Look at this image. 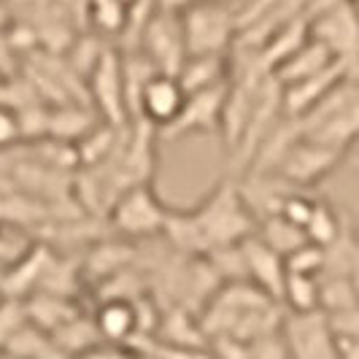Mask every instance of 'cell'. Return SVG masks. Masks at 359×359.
Masks as SVG:
<instances>
[{
  "instance_id": "cell-20",
  "label": "cell",
  "mask_w": 359,
  "mask_h": 359,
  "mask_svg": "<svg viewBox=\"0 0 359 359\" xmlns=\"http://www.w3.org/2000/svg\"><path fill=\"white\" fill-rule=\"evenodd\" d=\"M52 338L71 359H79L81 354H87V351L97 348L103 343L92 313H84V311L79 316H73L68 324H62L57 332H52Z\"/></svg>"
},
{
  "instance_id": "cell-5",
  "label": "cell",
  "mask_w": 359,
  "mask_h": 359,
  "mask_svg": "<svg viewBox=\"0 0 359 359\" xmlns=\"http://www.w3.org/2000/svg\"><path fill=\"white\" fill-rule=\"evenodd\" d=\"M311 36L319 38L335 60L359 79V11L351 0H335L322 11L311 14Z\"/></svg>"
},
{
  "instance_id": "cell-26",
  "label": "cell",
  "mask_w": 359,
  "mask_h": 359,
  "mask_svg": "<svg viewBox=\"0 0 359 359\" xmlns=\"http://www.w3.org/2000/svg\"><path fill=\"white\" fill-rule=\"evenodd\" d=\"M25 322H27L25 303H19V300H3L0 297V354L6 351L8 341L17 335V330Z\"/></svg>"
},
{
  "instance_id": "cell-34",
  "label": "cell",
  "mask_w": 359,
  "mask_h": 359,
  "mask_svg": "<svg viewBox=\"0 0 359 359\" xmlns=\"http://www.w3.org/2000/svg\"><path fill=\"white\" fill-rule=\"evenodd\" d=\"M11 19H14V11L8 8L6 0H0V33H6L11 27Z\"/></svg>"
},
{
  "instance_id": "cell-18",
  "label": "cell",
  "mask_w": 359,
  "mask_h": 359,
  "mask_svg": "<svg viewBox=\"0 0 359 359\" xmlns=\"http://www.w3.org/2000/svg\"><path fill=\"white\" fill-rule=\"evenodd\" d=\"M230 76V65L224 54H198V57H187L184 68L179 71V79L184 84V90L200 92L211 90L216 84H224Z\"/></svg>"
},
{
  "instance_id": "cell-6",
  "label": "cell",
  "mask_w": 359,
  "mask_h": 359,
  "mask_svg": "<svg viewBox=\"0 0 359 359\" xmlns=\"http://www.w3.org/2000/svg\"><path fill=\"white\" fill-rule=\"evenodd\" d=\"M343 160H346V151L341 149L316 144L311 138H297L284 151V157L273 168V173L297 189H311L327 179Z\"/></svg>"
},
{
  "instance_id": "cell-15",
  "label": "cell",
  "mask_w": 359,
  "mask_h": 359,
  "mask_svg": "<svg viewBox=\"0 0 359 359\" xmlns=\"http://www.w3.org/2000/svg\"><path fill=\"white\" fill-rule=\"evenodd\" d=\"M92 319L100 330L103 343H116V346H130L138 338V311L135 300L125 297H108L100 300V306L95 308Z\"/></svg>"
},
{
  "instance_id": "cell-13",
  "label": "cell",
  "mask_w": 359,
  "mask_h": 359,
  "mask_svg": "<svg viewBox=\"0 0 359 359\" xmlns=\"http://www.w3.org/2000/svg\"><path fill=\"white\" fill-rule=\"evenodd\" d=\"M351 73L343 62H335L330 65L327 71L316 73L311 79H303L297 84H289V87H281V106H284V116L287 119H300L306 116L308 111L322 103L330 92L341 84L343 79H348Z\"/></svg>"
},
{
  "instance_id": "cell-19",
  "label": "cell",
  "mask_w": 359,
  "mask_h": 359,
  "mask_svg": "<svg viewBox=\"0 0 359 359\" xmlns=\"http://www.w3.org/2000/svg\"><path fill=\"white\" fill-rule=\"evenodd\" d=\"M3 354H11L17 359H71L54 341L49 332L38 330L36 324L25 322L17 330V335L8 341Z\"/></svg>"
},
{
  "instance_id": "cell-9",
  "label": "cell",
  "mask_w": 359,
  "mask_h": 359,
  "mask_svg": "<svg viewBox=\"0 0 359 359\" xmlns=\"http://www.w3.org/2000/svg\"><path fill=\"white\" fill-rule=\"evenodd\" d=\"M187 97H189V92L184 90L179 76L160 71L151 73L135 100L138 119L149 127H157L162 133L179 119V114L187 106Z\"/></svg>"
},
{
  "instance_id": "cell-22",
  "label": "cell",
  "mask_w": 359,
  "mask_h": 359,
  "mask_svg": "<svg viewBox=\"0 0 359 359\" xmlns=\"http://www.w3.org/2000/svg\"><path fill=\"white\" fill-rule=\"evenodd\" d=\"M359 306V292L354 281L343 273H322L319 276V308L324 313H341Z\"/></svg>"
},
{
  "instance_id": "cell-11",
  "label": "cell",
  "mask_w": 359,
  "mask_h": 359,
  "mask_svg": "<svg viewBox=\"0 0 359 359\" xmlns=\"http://www.w3.org/2000/svg\"><path fill=\"white\" fill-rule=\"evenodd\" d=\"M227 92L230 81L216 84L211 90L192 92L187 97V106L179 114V119L168 130H162L165 138L176 141L184 135H198V133H219L224 122V106H227Z\"/></svg>"
},
{
  "instance_id": "cell-1",
  "label": "cell",
  "mask_w": 359,
  "mask_h": 359,
  "mask_svg": "<svg viewBox=\"0 0 359 359\" xmlns=\"http://www.w3.org/2000/svg\"><path fill=\"white\" fill-rule=\"evenodd\" d=\"M198 319L208 341L230 335L238 341L254 343L265 335L281 332L287 308L259 287H254L252 281H235L216 289V294L205 303Z\"/></svg>"
},
{
  "instance_id": "cell-10",
  "label": "cell",
  "mask_w": 359,
  "mask_h": 359,
  "mask_svg": "<svg viewBox=\"0 0 359 359\" xmlns=\"http://www.w3.org/2000/svg\"><path fill=\"white\" fill-rule=\"evenodd\" d=\"M144 41L146 60L160 73L179 76L187 57H189L187 41H184V27H181V14L176 17V11H162L154 19H149Z\"/></svg>"
},
{
  "instance_id": "cell-14",
  "label": "cell",
  "mask_w": 359,
  "mask_h": 359,
  "mask_svg": "<svg viewBox=\"0 0 359 359\" xmlns=\"http://www.w3.org/2000/svg\"><path fill=\"white\" fill-rule=\"evenodd\" d=\"M243 257H246V270H249V281L254 287H259L265 294L281 303L284 297V284H287V259L278 252H273L268 243H262L257 233L246 238L243 243Z\"/></svg>"
},
{
  "instance_id": "cell-12",
  "label": "cell",
  "mask_w": 359,
  "mask_h": 359,
  "mask_svg": "<svg viewBox=\"0 0 359 359\" xmlns=\"http://www.w3.org/2000/svg\"><path fill=\"white\" fill-rule=\"evenodd\" d=\"M54 254L57 252L49 243H30L11 265L3 268L0 297L3 300H19V303L33 297L41 289V284H43V276H46V270L52 265Z\"/></svg>"
},
{
  "instance_id": "cell-23",
  "label": "cell",
  "mask_w": 359,
  "mask_h": 359,
  "mask_svg": "<svg viewBox=\"0 0 359 359\" xmlns=\"http://www.w3.org/2000/svg\"><path fill=\"white\" fill-rule=\"evenodd\" d=\"M343 227H346V219H343L332 203H327L324 198H316V205H313V214L306 224V238L311 243L322 246V249H330L338 238L343 235Z\"/></svg>"
},
{
  "instance_id": "cell-37",
  "label": "cell",
  "mask_w": 359,
  "mask_h": 359,
  "mask_svg": "<svg viewBox=\"0 0 359 359\" xmlns=\"http://www.w3.org/2000/svg\"><path fill=\"white\" fill-rule=\"evenodd\" d=\"M357 165H359V160H357Z\"/></svg>"
},
{
  "instance_id": "cell-16",
  "label": "cell",
  "mask_w": 359,
  "mask_h": 359,
  "mask_svg": "<svg viewBox=\"0 0 359 359\" xmlns=\"http://www.w3.org/2000/svg\"><path fill=\"white\" fill-rule=\"evenodd\" d=\"M335 62H338L335 54L330 52L319 38L311 36L297 52L289 54L287 60L273 71V76H276V81H278L281 87H289V84H297V81H303V79H311V76H316V73L327 71V68L335 65Z\"/></svg>"
},
{
  "instance_id": "cell-8",
  "label": "cell",
  "mask_w": 359,
  "mask_h": 359,
  "mask_svg": "<svg viewBox=\"0 0 359 359\" xmlns=\"http://www.w3.org/2000/svg\"><path fill=\"white\" fill-rule=\"evenodd\" d=\"M281 332H284L292 359H341L338 338L324 311H311V313L287 311Z\"/></svg>"
},
{
  "instance_id": "cell-7",
  "label": "cell",
  "mask_w": 359,
  "mask_h": 359,
  "mask_svg": "<svg viewBox=\"0 0 359 359\" xmlns=\"http://www.w3.org/2000/svg\"><path fill=\"white\" fill-rule=\"evenodd\" d=\"M90 97L103 125L122 127L127 119V79L125 60L114 49H106L90 71Z\"/></svg>"
},
{
  "instance_id": "cell-17",
  "label": "cell",
  "mask_w": 359,
  "mask_h": 359,
  "mask_svg": "<svg viewBox=\"0 0 359 359\" xmlns=\"http://www.w3.org/2000/svg\"><path fill=\"white\" fill-rule=\"evenodd\" d=\"M84 308L76 300L60 297V294H49V292H36L33 297L25 300V316L27 322L36 324L43 332H57L62 324H68L73 316H79Z\"/></svg>"
},
{
  "instance_id": "cell-24",
  "label": "cell",
  "mask_w": 359,
  "mask_h": 359,
  "mask_svg": "<svg viewBox=\"0 0 359 359\" xmlns=\"http://www.w3.org/2000/svg\"><path fill=\"white\" fill-rule=\"evenodd\" d=\"M281 306L287 308L289 313H311V311H322V308H319V276L287 273V284H284Z\"/></svg>"
},
{
  "instance_id": "cell-25",
  "label": "cell",
  "mask_w": 359,
  "mask_h": 359,
  "mask_svg": "<svg viewBox=\"0 0 359 359\" xmlns=\"http://www.w3.org/2000/svg\"><path fill=\"white\" fill-rule=\"evenodd\" d=\"M327 265V249L308 241L297 252L287 257V273H300V276H322Z\"/></svg>"
},
{
  "instance_id": "cell-31",
  "label": "cell",
  "mask_w": 359,
  "mask_h": 359,
  "mask_svg": "<svg viewBox=\"0 0 359 359\" xmlns=\"http://www.w3.org/2000/svg\"><path fill=\"white\" fill-rule=\"evenodd\" d=\"M79 359H144L135 348L130 346H116V343H100L97 348H92Z\"/></svg>"
},
{
  "instance_id": "cell-21",
  "label": "cell",
  "mask_w": 359,
  "mask_h": 359,
  "mask_svg": "<svg viewBox=\"0 0 359 359\" xmlns=\"http://www.w3.org/2000/svg\"><path fill=\"white\" fill-rule=\"evenodd\" d=\"M257 238L262 243H268L273 252H278L284 259H287L292 252H297L300 246H306L308 238L306 230H300L297 224H292L289 219H284L281 214L268 216L257 224Z\"/></svg>"
},
{
  "instance_id": "cell-32",
  "label": "cell",
  "mask_w": 359,
  "mask_h": 359,
  "mask_svg": "<svg viewBox=\"0 0 359 359\" xmlns=\"http://www.w3.org/2000/svg\"><path fill=\"white\" fill-rule=\"evenodd\" d=\"M25 249H27V246H22L19 241H14V238L8 235V230H6V224L0 222V262H3V265H11Z\"/></svg>"
},
{
  "instance_id": "cell-28",
  "label": "cell",
  "mask_w": 359,
  "mask_h": 359,
  "mask_svg": "<svg viewBox=\"0 0 359 359\" xmlns=\"http://www.w3.org/2000/svg\"><path fill=\"white\" fill-rule=\"evenodd\" d=\"M208 348L214 359H252V343L238 341L230 335H222V338H211Z\"/></svg>"
},
{
  "instance_id": "cell-2",
  "label": "cell",
  "mask_w": 359,
  "mask_h": 359,
  "mask_svg": "<svg viewBox=\"0 0 359 359\" xmlns=\"http://www.w3.org/2000/svg\"><path fill=\"white\" fill-rule=\"evenodd\" d=\"M192 227L203 246V257L219 246H235L257 233V216L246 205L235 179H222L200 200L195 208H187Z\"/></svg>"
},
{
  "instance_id": "cell-29",
  "label": "cell",
  "mask_w": 359,
  "mask_h": 359,
  "mask_svg": "<svg viewBox=\"0 0 359 359\" xmlns=\"http://www.w3.org/2000/svg\"><path fill=\"white\" fill-rule=\"evenodd\" d=\"M252 359H292L284 332H273L252 343Z\"/></svg>"
},
{
  "instance_id": "cell-3",
  "label": "cell",
  "mask_w": 359,
  "mask_h": 359,
  "mask_svg": "<svg viewBox=\"0 0 359 359\" xmlns=\"http://www.w3.org/2000/svg\"><path fill=\"white\" fill-rule=\"evenodd\" d=\"M173 208H168L162 198L154 192L151 181L144 184H133L116 198L108 214V224L111 230L130 241H144V238H154V235L165 233L168 216Z\"/></svg>"
},
{
  "instance_id": "cell-30",
  "label": "cell",
  "mask_w": 359,
  "mask_h": 359,
  "mask_svg": "<svg viewBox=\"0 0 359 359\" xmlns=\"http://www.w3.org/2000/svg\"><path fill=\"white\" fill-rule=\"evenodd\" d=\"M327 319H330L335 338H354V341H359V306L341 311V313H330Z\"/></svg>"
},
{
  "instance_id": "cell-33",
  "label": "cell",
  "mask_w": 359,
  "mask_h": 359,
  "mask_svg": "<svg viewBox=\"0 0 359 359\" xmlns=\"http://www.w3.org/2000/svg\"><path fill=\"white\" fill-rule=\"evenodd\" d=\"M338 351H341V359H359V341L338 338Z\"/></svg>"
},
{
  "instance_id": "cell-27",
  "label": "cell",
  "mask_w": 359,
  "mask_h": 359,
  "mask_svg": "<svg viewBox=\"0 0 359 359\" xmlns=\"http://www.w3.org/2000/svg\"><path fill=\"white\" fill-rule=\"evenodd\" d=\"M22 138H25V135H22L19 111L0 100V151H3V149H11V146L19 144Z\"/></svg>"
},
{
  "instance_id": "cell-36",
  "label": "cell",
  "mask_w": 359,
  "mask_h": 359,
  "mask_svg": "<svg viewBox=\"0 0 359 359\" xmlns=\"http://www.w3.org/2000/svg\"><path fill=\"white\" fill-rule=\"evenodd\" d=\"M144 359H154V357H144Z\"/></svg>"
},
{
  "instance_id": "cell-35",
  "label": "cell",
  "mask_w": 359,
  "mask_h": 359,
  "mask_svg": "<svg viewBox=\"0 0 359 359\" xmlns=\"http://www.w3.org/2000/svg\"><path fill=\"white\" fill-rule=\"evenodd\" d=\"M0 359H17V357H11V354H0Z\"/></svg>"
},
{
  "instance_id": "cell-4",
  "label": "cell",
  "mask_w": 359,
  "mask_h": 359,
  "mask_svg": "<svg viewBox=\"0 0 359 359\" xmlns=\"http://www.w3.org/2000/svg\"><path fill=\"white\" fill-rule=\"evenodd\" d=\"M187 54H224L238 36V19L222 0H198L181 11Z\"/></svg>"
}]
</instances>
